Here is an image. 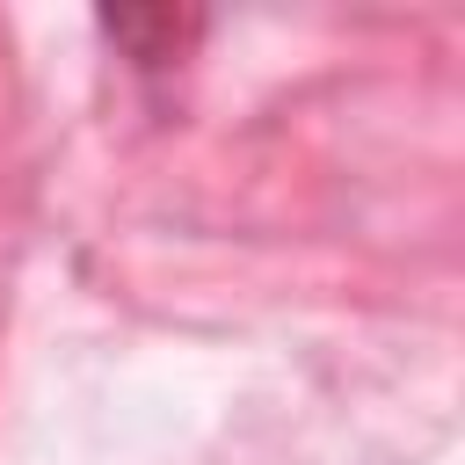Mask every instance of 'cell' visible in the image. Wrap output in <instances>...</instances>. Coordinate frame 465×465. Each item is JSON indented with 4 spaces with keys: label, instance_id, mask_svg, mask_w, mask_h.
<instances>
[{
    "label": "cell",
    "instance_id": "cell-1",
    "mask_svg": "<svg viewBox=\"0 0 465 465\" xmlns=\"http://www.w3.org/2000/svg\"><path fill=\"white\" fill-rule=\"evenodd\" d=\"M102 29L138 58V65H167V58H182L196 36H203V15H102Z\"/></svg>",
    "mask_w": 465,
    "mask_h": 465
}]
</instances>
